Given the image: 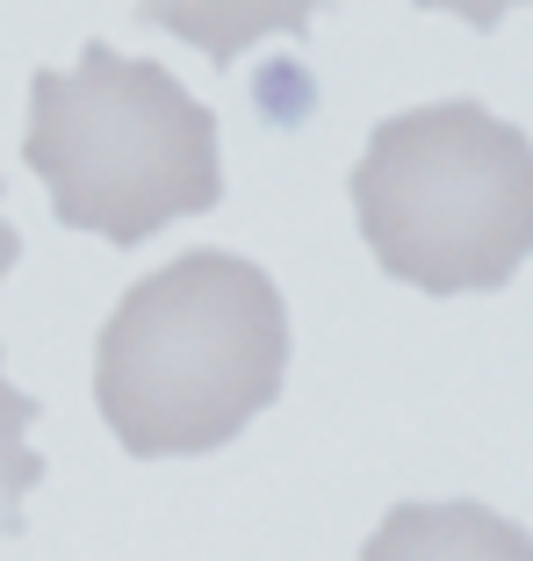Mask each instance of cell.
<instances>
[{"label": "cell", "mask_w": 533, "mask_h": 561, "mask_svg": "<svg viewBox=\"0 0 533 561\" xmlns=\"http://www.w3.org/2000/svg\"><path fill=\"white\" fill-rule=\"evenodd\" d=\"M36 403L8 381V353H0V540L22 533V496L44 482V454L30 446Z\"/></svg>", "instance_id": "obj_6"}, {"label": "cell", "mask_w": 533, "mask_h": 561, "mask_svg": "<svg viewBox=\"0 0 533 561\" xmlns=\"http://www.w3.org/2000/svg\"><path fill=\"white\" fill-rule=\"evenodd\" d=\"M353 216L367 252L404 288H504L533 245V145L484 101H433L389 116L353 165Z\"/></svg>", "instance_id": "obj_3"}, {"label": "cell", "mask_w": 533, "mask_h": 561, "mask_svg": "<svg viewBox=\"0 0 533 561\" xmlns=\"http://www.w3.org/2000/svg\"><path fill=\"white\" fill-rule=\"evenodd\" d=\"M22 260V238H15V224H8V216H0V280H8V266Z\"/></svg>", "instance_id": "obj_8"}, {"label": "cell", "mask_w": 533, "mask_h": 561, "mask_svg": "<svg viewBox=\"0 0 533 561\" xmlns=\"http://www.w3.org/2000/svg\"><path fill=\"white\" fill-rule=\"evenodd\" d=\"M361 561H533V540L519 518H498L490 504L440 496V504H389Z\"/></svg>", "instance_id": "obj_4"}, {"label": "cell", "mask_w": 533, "mask_h": 561, "mask_svg": "<svg viewBox=\"0 0 533 561\" xmlns=\"http://www.w3.org/2000/svg\"><path fill=\"white\" fill-rule=\"evenodd\" d=\"M418 8H447V15H462L468 30H498L512 8H526V0H418Z\"/></svg>", "instance_id": "obj_7"}, {"label": "cell", "mask_w": 533, "mask_h": 561, "mask_svg": "<svg viewBox=\"0 0 533 561\" xmlns=\"http://www.w3.org/2000/svg\"><path fill=\"white\" fill-rule=\"evenodd\" d=\"M22 159L50 187V216L109 245H145L224 202L217 116L159 58L116 44H87L72 72L30 80Z\"/></svg>", "instance_id": "obj_2"}, {"label": "cell", "mask_w": 533, "mask_h": 561, "mask_svg": "<svg viewBox=\"0 0 533 561\" xmlns=\"http://www.w3.org/2000/svg\"><path fill=\"white\" fill-rule=\"evenodd\" d=\"M325 0H137V22L195 44L209 66H238L266 36H303Z\"/></svg>", "instance_id": "obj_5"}, {"label": "cell", "mask_w": 533, "mask_h": 561, "mask_svg": "<svg viewBox=\"0 0 533 561\" xmlns=\"http://www.w3.org/2000/svg\"><path fill=\"white\" fill-rule=\"evenodd\" d=\"M288 375V302L266 266L195 245L145 274L94 346V403L123 454H217Z\"/></svg>", "instance_id": "obj_1"}]
</instances>
